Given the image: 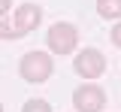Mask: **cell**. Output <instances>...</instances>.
Instances as JSON below:
<instances>
[{"label": "cell", "mask_w": 121, "mask_h": 112, "mask_svg": "<svg viewBox=\"0 0 121 112\" xmlns=\"http://www.w3.org/2000/svg\"><path fill=\"white\" fill-rule=\"evenodd\" d=\"M109 36H112V43H115V46L121 48V21L115 24V27H112V33H109Z\"/></svg>", "instance_id": "cell-8"}, {"label": "cell", "mask_w": 121, "mask_h": 112, "mask_svg": "<svg viewBox=\"0 0 121 112\" xmlns=\"http://www.w3.org/2000/svg\"><path fill=\"white\" fill-rule=\"evenodd\" d=\"M73 67H76V73L82 79H100L106 73V58H103V52H97V48H85V52L76 55Z\"/></svg>", "instance_id": "cell-5"}, {"label": "cell", "mask_w": 121, "mask_h": 112, "mask_svg": "<svg viewBox=\"0 0 121 112\" xmlns=\"http://www.w3.org/2000/svg\"><path fill=\"white\" fill-rule=\"evenodd\" d=\"M39 21H43V9H39L36 3H21L12 18L3 15V21H0V36H3V39H18V36H24V33L36 30Z\"/></svg>", "instance_id": "cell-1"}, {"label": "cell", "mask_w": 121, "mask_h": 112, "mask_svg": "<svg viewBox=\"0 0 121 112\" xmlns=\"http://www.w3.org/2000/svg\"><path fill=\"white\" fill-rule=\"evenodd\" d=\"M21 112H52V106H48V100H27L24 106H21Z\"/></svg>", "instance_id": "cell-7"}, {"label": "cell", "mask_w": 121, "mask_h": 112, "mask_svg": "<svg viewBox=\"0 0 121 112\" xmlns=\"http://www.w3.org/2000/svg\"><path fill=\"white\" fill-rule=\"evenodd\" d=\"M45 43H48V52H55V55H73L76 46H79V30L70 21H55L48 27Z\"/></svg>", "instance_id": "cell-3"}, {"label": "cell", "mask_w": 121, "mask_h": 112, "mask_svg": "<svg viewBox=\"0 0 121 112\" xmlns=\"http://www.w3.org/2000/svg\"><path fill=\"white\" fill-rule=\"evenodd\" d=\"M76 112H103L106 109V91L100 85H82L73 91Z\"/></svg>", "instance_id": "cell-4"}, {"label": "cell", "mask_w": 121, "mask_h": 112, "mask_svg": "<svg viewBox=\"0 0 121 112\" xmlns=\"http://www.w3.org/2000/svg\"><path fill=\"white\" fill-rule=\"evenodd\" d=\"M18 73H21V79L30 82V85H39V82L52 79V73H55L52 55H45V52H27V55L18 61Z\"/></svg>", "instance_id": "cell-2"}, {"label": "cell", "mask_w": 121, "mask_h": 112, "mask_svg": "<svg viewBox=\"0 0 121 112\" xmlns=\"http://www.w3.org/2000/svg\"><path fill=\"white\" fill-rule=\"evenodd\" d=\"M97 15H103L106 21L121 18V0H97Z\"/></svg>", "instance_id": "cell-6"}]
</instances>
